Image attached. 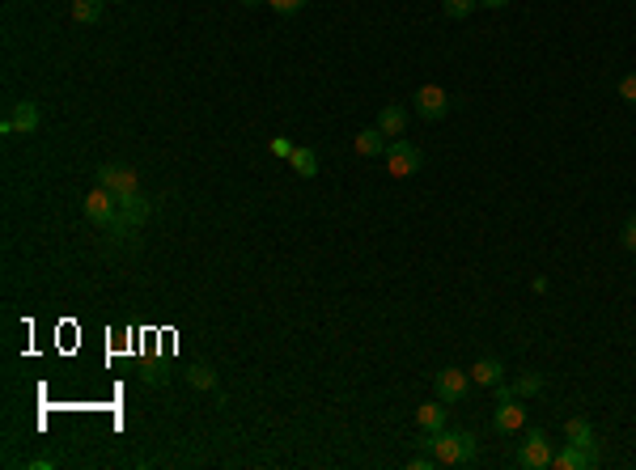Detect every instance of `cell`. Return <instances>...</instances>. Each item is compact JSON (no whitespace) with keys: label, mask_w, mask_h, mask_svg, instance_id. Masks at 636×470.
<instances>
[{"label":"cell","mask_w":636,"mask_h":470,"mask_svg":"<svg viewBox=\"0 0 636 470\" xmlns=\"http://www.w3.org/2000/svg\"><path fill=\"white\" fill-rule=\"evenodd\" d=\"M433 457L437 466H471L475 462V437L471 432H433Z\"/></svg>","instance_id":"6da1fadb"},{"label":"cell","mask_w":636,"mask_h":470,"mask_svg":"<svg viewBox=\"0 0 636 470\" xmlns=\"http://www.w3.org/2000/svg\"><path fill=\"white\" fill-rule=\"evenodd\" d=\"M149 217H153V199H149V195H140V191L119 195V217L107 225V234H111L115 242H124V237L136 234V229L149 221Z\"/></svg>","instance_id":"7a4b0ae2"},{"label":"cell","mask_w":636,"mask_h":470,"mask_svg":"<svg viewBox=\"0 0 636 470\" xmlns=\"http://www.w3.org/2000/svg\"><path fill=\"white\" fill-rule=\"evenodd\" d=\"M492 429H497L500 437H513V432L526 429V399H518V394H513L510 382H500V386H497V411H492Z\"/></svg>","instance_id":"3957f363"},{"label":"cell","mask_w":636,"mask_h":470,"mask_svg":"<svg viewBox=\"0 0 636 470\" xmlns=\"http://www.w3.org/2000/svg\"><path fill=\"white\" fill-rule=\"evenodd\" d=\"M425 166V152L416 149L412 140H390L387 144V170H390V179H412L416 170Z\"/></svg>","instance_id":"277c9868"},{"label":"cell","mask_w":636,"mask_h":470,"mask_svg":"<svg viewBox=\"0 0 636 470\" xmlns=\"http://www.w3.org/2000/svg\"><path fill=\"white\" fill-rule=\"evenodd\" d=\"M85 217H89L94 225H102V229H107V225H111L115 217H119V195H115L111 187H102V182H98L94 191L85 195Z\"/></svg>","instance_id":"5b68a950"},{"label":"cell","mask_w":636,"mask_h":470,"mask_svg":"<svg viewBox=\"0 0 636 470\" xmlns=\"http://www.w3.org/2000/svg\"><path fill=\"white\" fill-rule=\"evenodd\" d=\"M518 466H526V470H543V466H552V441H547V432H543V429L526 432L522 449H518Z\"/></svg>","instance_id":"8992f818"},{"label":"cell","mask_w":636,"mask_h":470,"mask_svg":"<svg viewBox=\"0 0 636 470\" xmlns=\"http://www.w3.org/2000/svg\"><path fill=\"white\" fill-rule=\"evenodd\" d=\"M565 441L577 445V449H585L590 457H598V462H603V441H598L594 424H590L585 415H568V419H565Z\"/></svg>","instance_id":"52a82bcc"},{"label":"cell","mask_w":636,"mask_h":470,"mask_svg":"<svg viewBox=\"0 0 636 470\" xmlns=\"http://www.w3.org/2000/svg\"><path fill=\"white\" fill-rule=\"evenodd\" d=\"M412 102H416V115H420V119H429V124H437V119L450 115V94H445L442 85H420Z\"/></svg>","instance_id":"ba28073f"},{"label":"cell","mask_w":636,"mask_h":470,"mask_svg":"<svg viewBox=\"0 0 636 470\" xmlns=\"http://www.w3.org/2000/svg\"><path fill=\"white\" fill-rule=\"evenodd\" d=\"M467 386H471V373L467 369H442V373H433V394L442 402H463L467 399Z\"/></svg>","instance_id":"9c48e42d"},{"label":"cell","mask_w":636,"mask_h":470,"mask_svg":"<svg viewBox=\"0 0 636 470\" xmlns=\"http://www.w3.org/2000/svg\"><path fill=\"white\" fill-rule=\"evenodd\" d=\"M98 182H102V187H111L115 195H132V191H140L136 170H132V166H119V161H107V166L98 170Z\"/></svg>","instance_id":"30bf717a"},{"label":"cell","mask_w":636,"mask_h":470,"mask_svg":"<svg viewBox=\"0 0 636 470\" xmlns=\"http://www.w3.org/2000/svg\"><path fill=\"white\" fill-rule=\"evenodd\" d=\"M9 119H14V132L17 136H34L42 124L39 115V102H30V97H22V102H14V111H9Z\"/></svg>","instance_id":"8fae6325"},{"label":"cell","mask_w":636,"mask_h":470,"mask_svg":"<svg viewBox=\"0 0 636 470\" xmlns=\"http://www.w3.org/2000/svg\"><path fill=\"white\" fill-rule=\"evenodd\" d=\"M467 373H471V382H475V386L497 390L500 382H505V364H500L497 356H480V360H475V364L467 369Z\"/></svg>","instance_id":"7c38bea8"},{"label":"cell","mask_w":636,"mask_h":470,"mask_svg":"<svg viewBox=\"0 0 636 470\" xmlns=\"http://www.w3.org/2000/svg\"><path fill=\"white\" fill-rule=\"evenodd\" d=\"M552 466L556 470H594L598 457H590L585 449H577V445L565 441V449H560V454H552Z\"/></svg>","instance_id":"4fadbf2b"},{"label":"cell","mask_w":636,"mask_h":470,"mask_svg":"<svg viewBox=\"0 0 636 470\" xmlns=\"http://www.w3.org/2000/svg\"><path fill=\"white\" fill-rule=\"evenodd\" d=\"M387 144L390 140L382 136V127H365V132H357V140H352V149H357L360 157H387Z\"/></svg>","instance_id":"5bb4252c"},{"label":"cell","mask_w":636,"mask_h":470,"mask_svg":"<svg viewBox=\"0 0 636 470\" xmlns=\"http://www.w3.org/2000/svg\"><path fill=\"white\" fill-rule=\"evenodd\" d=\"M378 127H382L387 140H399L403 127H407V111H403L399 102H390V106H382V115H378Z\"/></svg>","instance_id":"9a60e30c"},{"label":"cell","mask_w":636,"mask_h":470,"mask_svg":"<svg viewBox=\"0 0 636 470\" xmlns=\"http://www.w3.org/2000/svg\"><path fill=\"white\" fill-rule=\"evenodd\" d=\"M416 424H420V432H442L445 429V402H420L416 407Z\"/></svg>","instance_id":"2e32d148"},{"label":"cell","mask_w":636,"mask_h":470,"mask_svg":"<svg viewBox=\"0 0 636 470\" xmlns=\"http://www.w3.org/2000/svg\"><path fill=\"white\" fill-rule=\"evenodd\" d=\"M102 9H107V0H72V17H77L81 26H98V22H102Z\"/></svg>","instance_id":"e0dca14e"},{"label":"cell","mask_w":636,"mask_h":470,"mask_svg":"<svg viewBox=\"0 0 636 470\" xmlns=\"http://www.w3.org/2000/svg\"><path fill=\"white\" fill-rule=\"evenodd\" d=\"M289 166L297 170V179H314V174H318V152L314 149H293Z\"/></svg>","instance_id":"ac0fdd59"},{"label":"cell","mask_w":636,"mask_h":470,"mask_svg":"<svg viewBox=\"0 0 636 470\" xmlns=\"http://www.w3.org/2000/svg\"><path fill=\"white\" fill-rule=\"evenodd\" d=\"M187 386L192 390H217V369H212V364H192V369H187Z\"/></svg>","instance_id":"d6986e66"},{"label":"cell","mask_w":636,"mask_h":470,"mask_svg":"<svg viewBox=\"0 0 636 470\" xmlns=\"http://www.w3.org/2000/svg\"><path fill=\"white\" fill-rule=\"evenodd\" d=\"M513 394H518V399H535V394H543V373H522L518 382H513Z\"/></svg>","instance_id":"ffe728a7"},{"label":"cell","mask_w":636,"mask_h":470,"mask_svg":"<svg viewBox=\"0 0 636 470\" xmlns=\"http://www.w3.org/2000/svg\"><path fill=\"white\" fill-rule=\"evenodd\" d=\"M445 17H454V22H467L475 9H480V0H442Z\"/></svg>","instance_id":"44dd1931"},{"label":"cell","mask_w":636,"mask_h":470,"mask_svg":"<svg viewBox=\"0 0 636 470\" xmlns=\"http://www.w3.org/2000/svg\"><path fill=\"white\" fill-rule=\"evenodd\" d=\"M310 0H267V9H276L280 17H293V14H302Z\"/></svg>","instance_id":"7402d4cb"},{"label":"cell","mask_w":636,"mask_h":470,"mask_svg":"<svg viewBox=\"0 0 636 470\" xmlns=\"http://www.w3.org/2000/svg\"><path fill=\"white\" fill-rule=\"evenodd\" d=\"M620 246H623V250H636V217H628V221H623V229H620Z\"/></svg>","instance_id":"603a6c76"},{"label":"cell","mask_w":636,"mask_h":470,"mask_svg":"<svg viewBox=\"0 0 636 470\" xmlns=\"http://www.w3.org/2000/svg\"><path fill=\"white\" fill-rule=\"evenodd\" d=\"M267 149H272V157H285V161H289L297 144H293V140H285V136H276V140H272V144H267Z\"/></svg>","instance_id":"cb8c5ba5"},{"label":"cell","mask_w":636,"mask_h":470,"mask_svg":"<svg viewBox=\"0 0 636 470\" xmlns=\"http://www.w3.org/2000/svg\"><path fill=\"white\" fill-rule=\"evenodd\" d=\"M620 97H623V102H632V106H636V72H632V77H623V81H620Z\"/></svg>","instance_id":"d4e9b609"},{"label":"cell","mask_w":636,"mask_h":470,"mask_svg":"<svg viewBox=\"0 0 636 470\" xmlns=\"http://www.w3.org/2000/svg\"><path fill=\"white\" fill-rule=\"evenodd\" d=\"M407 466H412V470H429V466H437V457H433V454H416Z\"/></svg>","instance_id":"484cf974"},{"label":"cell","mask_w":636,"mask_h":470,"mask_svg":"<svg viewBox=\"0 0 636 470\" xmlns=\"http://www.w3.org/2000/svg\"><path fill=\"white\" fill-rule=\"evenodd\" d=\"M56 466V457H34V462H30V470H51Z\"/></svg>","instance_id":"4316f807"},{"label":"cell","mask_w":636,"mask_h":470,"mask_svg":"<svg viewBox=\"0 0 636 470\" xmlns=\"http://www.w3.org/2000/svg\"><path fill=\"white\" fill-rule=\"evenodd\" d=\"M510 0H480V9H505Z\"/></svg>","instance_id":"83f0119b"},{"label":"cell","mask_w":636,"mask_h":470,"mask_svg":"<svg viewBox=\"0 0 636 470\" xmlns=\"http://www.w3.org/2000/svg\"><path fill=\"white\" fill-rule=\"evenodd\" d=\"M242 5H247V9H255V5H267V0H242Z\"/></svg>","instance_id":"f1b7e54d"}]
</instances>
